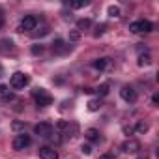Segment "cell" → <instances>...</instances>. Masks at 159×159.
<instances>
[{"instance_id": "cell-1", "label": "cell", "mask_w": 159, "mask_h": 159, "mask_svg": "<svg viewBox=\"0 0 159 159\" xmlns=\"http://www.w3.org/2000/svg\"><path fill=\"white\" fill-rule=\"evenodd\" d=\"M32 96H34V99H36V103H38L39 107H49V105H52V96H51L45 88H36V90L32 92Z\"/></svg>"}, {"instance_id": "cell-2", "label": "cell", "mask_w": 159, "mask_h": 159, "mask_svg": "<svg viewBox=\"0 0 159 159\" xmlns=\"http://www.w3.org/2000/svg\"><path fill=\"white\" fill-rule=\"evenodd\" d=\"M28 83H30V79H28V75H25L23 71H15V73L11 75V79H10V84H11V88H15V90L25 88Z\"/></svg>"}, {"instance_id": "cell-3", "label": "cell", "mask_w": 159, "mask_h": 159, "mask_svg": "<svg viewBox=\"0 0 159 159\" xmlns=\"http://www.w3.org/2000/svg\"><path fill=\"white\" fill-rule=\"evenodd\" d=\"M152 28H153V25L146 19H140V21H135V23L129 25V30L133 34H142V32L146 34V32H152Z\"/></svg>"}, {"instance_id": "cell-4", "label": "cell", "mask_w": 159, "mask_h": 159, "mask_svg": "<svg viewBox=\"0 0 159 159\" xmlns=\"http://www.w3.org/2000/svg\"><path fill=\"white\" fill-rule=\"evenodd\" d=\"M32 144V139H30V135H26V133H21V135H17L15 139H13V150H25V148H28Z\"/></svg>"}, {"instance_id": "cell-5", "label": "cell", "mask_w": 159, "mask_h": 159, "mask_svg": "<svg viewBox=\"0 0 159 159\" xmlns=\"http://www.w3.org/2000/svg\"><path fill=\"white\" fill-rule=\"evenodd\" d=\"M120 96H122V99H124V101H127V103H135V101H137V90H135L133 86H129V84L122 86Z\"/></svg>"}, {"instance_id": "cell-6", "label": "cell", "mask_w": 159, "mask_h": 159, "mask_svg": "<svg viewBox=\"0 0 159 159\" xmlns=\"http://www.w3.org/2000/svg\"><path fill=\"white\" fill-rule=\"evenodd\" d=\"M34 133H36L38 137L49 139V137L52 135V125H51V124H47V122H41V124H38V125L34 127Z\"/></svg>"}, {"instance_id": "cell-7", "label": "cell", "mask_w": 159, "mask_h": 159, "mask_svg": "<svg viewBox=\"0 0 159 159\" xmlns=\"http://www.w3.org/2000/svg\"><path fill=\"white\" fill-rule=\"evenodd\" d=\"M69 51H71V47H69L64 39H60V38L54 39V43H52V52H54V54H67Z\"/></svg>"}, {"instance_id": "cell-8", "label": "cell", "mask_w": 159, "mask_h": 159, "mask_svg": "<svg viewBox=\"0 0 159 159\" xmlns=\"http://www.w3.org/2000/svg\"><path fill=\"white\" fill-rule=\"evenodd\" d=\"M140 150V144H139V140H135V139H129V140H125L124 144H122V152H125V153H135V152H139Z\"/></svg>"}, {"instance_id": "cell-9", "label": "cell", "mask_w": 159, "mask_h": 159, "mask_svg": "<svg viewBox=\"0 0 159 159\" xmlns=\"http://www.w3.org/2000/svg\"><path fill=\"white\" fill-rule=\"evenodd\" d=\"M38 19L34 15H25V19L21 21V30H36Z\"/></svg>"}, {"instance_id": "cell-10", "label": "cell", "mask_w": 159, "mask_h": 159, "mask_svg": "<svg viewBox=\"0 0 159 159\" xmlns=\"http://www.w3.org/2000/svg\"><path fill=\"white\" fill-rule=\"evenodd\" d=\"M39 157L41 159H58V152L51 146H43V148H39Z\"/></svg>"}, {"instance_id": "cell-11", "label": "cell", "mask_w": 159, "mask_h": 159, "mask_svg": "<svg viewBox=\"0 0 159 159\" xmlns=\"http://www.w3.org/2000/svg\"><path fill=\"white\" fill-rule=\"evenodd\" d=\"M96 69H99V71H107L111 66H112V62H111V58H98V60H94V64H92Z\"/></svg>"}, {"instance_id": "cell-12", "label": "cell", "mask_w": 159, "mask_h": 159, "mask_svg": "<svg viewBox=\"0 0 159 159\" xmlns=\"http://www.w3.org/2000/svg\"><path fill=\"white\" fill-rule=\"evenodd\" d=\"M11 51H13V41L10 38L0 39V54H10Z\"/></svg>"}, {"instance_id": "cell-13", "label": "cell", "mask_w": 159, "mask_h": 159, "mask_svg": "<svg viewBox=\"0 0 159 159\" xmlns=\"http://www.w3.org/2000/svg\"><path fill=\"white\" fill-rule=\"evenodd\" d=\"M90 2L88 0H69V2H66V6H69L71 10H79V8H84V6H88Z\"/></svg>"}, {"instance_id": "cell-14", "label": "cell", "mask_w": 159, "mask_h": 159, "mask_svg": "<svg viewBox=\"0 0 159 159\" xmlns=\"http://www.w3.org/2000/svg\"><path fill=\"white\" fill-rule=\"evenodd\" d=\"M150 64H152L150 52H140V54H139V66H140V67H146V66H150Z\"/></svg>"}, {"instance_id": "cell-15", "label": "cell", "mask_w": 159, "mask_h": 159, "mask_svg": "<svg viewBox=\"0 0 159 159\" xmlns=\"http://www.w3.org/2000/svg\"><path fill=\"white\" fill-rule=\"evenodd\" d=\"M84 137H86L90 142H98V140H99V131L94 129V127H92V129H86V131H84Z\"/></svg>"}, {"instance_id": "cell-16", "label": "cell", "mask_w": 159, "mask_h": 159, "mask_svg": "<svg viewBox=\"0 0 159 159\" xmlns=\"http://www.w3.org/2000/svg\"><path fill=\"white\" fill-rule=\"evenodd\" d=\"M92 26V21L90 19H79L77 21V30H86Z\"/></svg>"}, {"instance_id": "cell-17", "label": "cell", "mask_w": 159, "mask_h": 159, "mask_svg": "<svg viewBox=\"0 0 159 159\" xmlns=\"http://www.w3.org/2000/svg\"><path fill=\"white\" fill-rule=\"evenodd\" d=\"M99 109H101V99H90V101H88V111L96 112V111H99Z\"/></svg>"}, {"instance_id": "cell-18", "label": "cell", "mask_w": 159, "mask_h": 159, "mask_svg": "<svg viewBox=\"0 0 159 159\" xmlns=\"http://www.w3.org/2000/svg\"><path fill=\"white\" fill-rule=\"evenodd\" d=\"M109 90H111V84L109 83H105V84H101V86H98V96H107L109 94Z\"/></svg>"}, {"instance_id": "cell-19", "label": "cell", "mask_w": 159, "mask_h": 159, "mask_svg": "<svg viewBox=\"0 0 159 159\" xmlns=\"http://www.w3.org/2000/svg\"><path fill=\"white\" fill-rule=\"evenodd\" d=\"M107 13H109V17H120V8L118 6H109V10H107Z\"/></svg>"}, {"instance_id": "cell-20", "label": "cell", "mask_w": 159, "mask_h": 159, "mask_svg": "<svg viewBox=\"0 0 159 159\" xmlns=\"http://www.w3.org/2000/svg\"><path fill=\"white\" fill-rule=\"evenodd\" d=\"M135 131H139V133H146V131H148V124H146V122H139V124L135 125Z\"/></svg>"}, {"instance_id": "cell-21", "label": "cell", "mask_w": 159, "mask_h": 159, "mask_svg": "<svg viewBox=\"0 0 159 159\" xmlns=\"http://www.w3.org/2000/svg\"><path fill=\"white\" fill-rule=\"evenodd\" d=\"M107 30V25H98V28H96V32H94V38H99V36H103V32Z\"/></svg>"}, {"instance_id": "cell-22", "label": "cell", "mask_w": 159, "mask_h": 159, "mask_svg": "<svg viewBox=\"0 0 159 159\" xmlns=\"http://www.w3.org/2000/svg\"><path fill=\"white\" fill-rule=\"evenodd\" d=\"M81 152L86 153V155H90V153H92V146H90V144H83V146H81Z\"/></svg>"}, {"instance_id": "cell-23", "label": "cell", "mask_w": 159, "mask_h": 159, "mask_svg": "<svg viewBox=\"0 0 159 159\" xmlns=\"http://www.w3.org/2000/svg\"><path fill=\"white\" fill-rule=\"evenodd\" d=\"M47 32H49V28H47V26H43L39 32H32V36H34V38H38V36H45Z\"/></svg>"}, {"instance_id": "cell-24", "label": "cell", "mask_w": 159, "mask_h": 159, "mask_svg": "<svg viewBox=\"0 0 159 159\" xmlns=\"http://www.w3.org/2000/svg\"><path fill=\"white\" fill-rule=\"evenodd\" d=\"M43 52V47L41 45H34L32 47V54H41Z\"/></svg>"}, {"instance_id": "cell-25", "label": "cell", "mask_w": 159, "mask_h": 159, "mask_svg": "<svg viewBox=\"0 0 159 159\" xmlns=\"http://www.w3.org/2000/svg\"><path fill=\"white\" fill-rule=\"evenodd\" d=\"M8 94V86L6 84H0V96H6Z\"/></svg>"}, {"instance_id": "cell-26", "label": "cell", "mask_w": 159, "mask_h": 159, "mask_svg": "<svg viewBox=\"0 0 159 159\" xmlns=\"http://www.w3.org/2000/svg\"><path fill=\"white\" fill-rule=\"evenodd\" d=\"M133 131H135V127H131V125H129V127H127V125L124 127V133H125V135H131Z\"/></svg>"}, {"instance_id": "cell-27", "label": "cell", "mask_w": 159, "mask_h": 159, "mask_svg": "<svg viewBox=\"0 0 159 159\" xmlns=\"http://www.w3.org/2000/svg\"><path fill=\"white\" fill-rule=\"evenodd\" d=\"M67 125H69V124H67V122H64V120H60V122H58V127H60V129H66Z\"/></svg>"}, {"instance_id": "cell-28", "label": "cell", "mask_w": 159, "mask_h": 159, "mask_svg": "<svg viewBox=\"0 0 159 159\" xmlns=\"http://www.w3.org/2000/svg\"><path fill=\"white\" fill-rule=\"evenodd\" d=\"M79 36H81V34H79V32L75 30V32H71V36H69V38H71V39L75 41V39H79Z\"/></svg>"}, {"instance_id": "cell-29", "label": "cell", "mask_w": 159, "mask_h": 159, "mask_svg": "<svg viewBox=\"0 0 159 159\" xmlns=\"http://www.w3.org/2000/svg\"><path fill=\"white\" fill-rule=\"evenodd\" d=\"M152 103H153V105H157V103H159V94H153V98H152Z\"/></svg>"}, {"instance_id": "cell-30", "label": "cell", "mask_w": 159, "mask_h": 159, "mask_svg": "<svg viewBox=\"0 0 159 159\" xmlns=\"http://www.w3.org/2000/svg\"><path fill=\"white\" fill-rule=\"evenodd\" d=\"M99 159H112V155L111 153H103V155H99Z\"/></svg>"}, {"instance_id": "cell-31", "label": "cell", "mask_w": 159, "mask_h": 159, "mask_svg": "<svg viewBox=\"0 0 159 159\" xmlns=\"http://www.w3.org/2000/svg\"><path fill=\"white\" fill-rule=\"evenodd\" d=\"M2 26H4V19L0 17V30H2Z\"/></svg>"}, {"instance_id": "cell-32", "label": "cell", "mask_w": 159, "mask_h": 159, "mask_svg": "<svg viewBox=\"0 0 159 159\" xmlns=\"http://www.w3.org/2000/svg\"><path fill=\"white\" fill-rule=\"evenodd\" d=\"M142 159H144V157H142Z\"/></svg>"}]
</instances>
